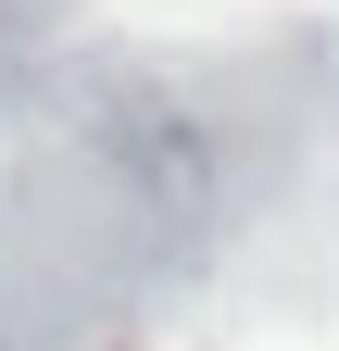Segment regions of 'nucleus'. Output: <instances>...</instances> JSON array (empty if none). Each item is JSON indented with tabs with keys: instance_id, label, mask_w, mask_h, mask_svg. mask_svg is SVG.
Listing matches in <instances>:
<instances>
[]
</instances>
